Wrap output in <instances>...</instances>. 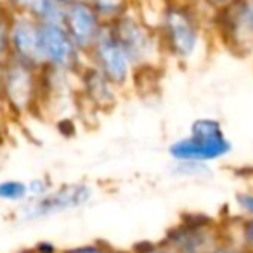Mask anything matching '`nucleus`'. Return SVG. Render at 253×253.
I'll list each match as a JSON object with an SVG mask.
<instances>
[{"mask_svg":"<svg viewBox=\"0 0 253 253\" xmlns=\"http://www.w3.org/2000/svg\"><path fill=\"white\" fill-rule=\"evenodd\" d=\"M153 26L167 63L193 64L211 43L207 14L194 0H162Z\"/></svg>","mask_w":253,"mask_h":253,"instance_id":"nucleus-1","label":"nucleus"},{"mask_svg":"<svg viewBox=\"0 0 253 253\" xmlns=\"http://www.w3.org/2000/svg\"><path fill=\"white\" fill-rule=\"evenodd\" d=\"M173 163H217L232 153V142L227 137L224 123L215 116L194 118L189 130L177 137L167 148Z\"/></svg>","mask_w":253,"mask_h":253,"instance_id":"nucleus-2","label":"nucleus"},{"mask_svg":"<svg viewBox=\"0 0 253 253\" xmlns=\"http://www.w3.org/2000/svg\"><path fill=\"white\" fill-rule=\"evenodd\" d=\"M0 109L12 120H26L42 113L40 68L18 59H4Z\"/></svg>","mask_w":253,"mask_h":253,"instance_id":"nucleus-3","label":"nucleus"},{"mask_svg":"<svg viewBox=\"0 0 253 253\" xmlns=\"http://www.w3.org/2000/svg\"><path fill=\"white\" fill-rule=\"evenodd\" d=\"M108 26L137 71L160 70L167 64L155 26L137 9Z\"/></svg>","mask_w":253,"mask_h":253,"instance_id":"nucleus-4","label":"nucleus"},{"mask_svg":"<svg viewBox=\"0 0 253 253\" xmlns=\"http://www.w3.org/2000/svg\"><path fill=\"white\" fill-rule=\"evenodd\" d=\"M211 43L238 57L253 56V30L248 21L245 0L231 4L207 16Z\"/></svg>","mask_w":253,"mask_h":253,"instance_id":"nucleus-5","label":"nucleus"},{"mask_svg":"<svg viewBox=\"0 0 253 253\" xmlns=\"http://www.w3.org/2000/svg\"><path fill=\"white\" fill-rule=\"evenodd\" d=\"M87 63L97 71H101L123 94L134 88L137 70L132 64L130 57L122 49L118 40L115 39L109 26H106V30L94 43V47L88 50Z\"/></svg>","mask_w":253,"mask_h":253,"instance_id":"nucleus-6","label":"nucleus"},{"mask_svg":"<svg viewBox=\"0 0 253 253\" xmlns=\"http://www.w3.org/2000/svg\"><path fill=\"white\" fill-rule=\"evenodd\" d=\"M42 68L77 75L87 64V56L71 40L63 23H40Z\"/></svg>","mask_w":253,"mask_h":253,"instance_id":"nucleus-7","label":"nucleus"},{"mask_svg":"<svg viewBox=\"0 0 253 253\" xmlns=\"http://www.w3.org/2000/svg\"><path fill=\"white\" fill-rule=\"evenodd\" d=\"M94 189L87 182H66L56 186L47 196L40 200L26 201L21 207V217L25 220H39L64 211L77 210L90 203Z\"/></svg>","mask_w":253,"mask_h":253,"instance_id":"nucleus-8","label":"nucleus"},{"mask_svg":"<svg viewBox=\"0 0 253 253\" xmlns=\"http://www.w3.org/2000/svg\"><path fill=\"white\" fill-rule=\"evenodd\" d=\"M77 104L94 113L111 111L123 92L118 90L101 71L85 64L77 73Z\"/></svg>","mask_w":253,"mask_h":253,"instance_id":"nucleus-9","label":"nucleus"},{"mask_svg":"<svg viewBox=\"0 0 253 253\" xmlns=\"http://www.w3.org/2000/svg\"><path fill=\"white\" fill-rule=\"evenodd\" d=\"M63 26L77 47L87 56L106 30V23L94 11L88 0H73L63 11Z\"/></svg>","mask_w":253,"mask_h":253,"instance_id":"nucleus-10","label":"nucleus"},{"mask_svg":"<svg viewBox=\"0 0 253 253\" xmlns=\"http://www.w3.org/2000/svg\"><path fill=\"white\" fill-rule=\"evenodd\" d=\"M211 224L213 220L205 213H186L179 225L167 232L163 246L177 253H205L210 246Z\"/></svg>","mask_w":253,"mask_h":253,"instance_id":"nucleus-11","label":"nucleus"},{"mask_svg":"<svg viewBox=\"0 0 253 253\" xmlns=\"http://www.w3.org/2000/svg\"><path fill=\"white\" fill-rule=\"evenodd\" d=\"M9 57L42 68L40 54V23L25 12H14L9 40Z\"/></svg>","mask_w":253,"mask_h":253,"instance_id":"nucleus-12","label":"nucleus"},{"mask_svg":"<svg viewBox=\"0 0 253 253\" xmlns=\"http://www.w3.org/2000/svg\"><path fill=\"white\" fill-rule=\"evenodd\" d=\"M94 11L101 16L106 25L118 21L126 12L134 11L141 0H88Z\"/></svg>","mask_w":253,"mask_h":253,"instance_id":"nucleus-13","label":"nucleus"},{"mask_svg":"<svg viewBox=\"0 0 253 253\" xmlns=\"http://www.w3.org/2000/svg\"><path fill=\"white\" fill-rule=\"evenodd\" d=\"M4 5H7L12 12H25L35 18L37 21H43L52 12V0H0Z\"/></svg>","mask_w":253,"mask_h":253,"instance_id":"nucleus-14","label":"nucleus"},{"mask_svg":"<svg viewBox=\"0 0 253 253\" xmlns=\"http://www.w3.org/2000/svg\"><path fill=\"white\" fill-rule=\"evenodd\" d=\"M0 201L5 203H23L28 201V186L21 179L0 180Z\"/></svg>","mask_w":253,"mask_h":253,"instance_id":"nucleus-15","label":"nucleus"},{"mask_svg":"<svg viewBox=\"0 0 253 253\" xmlns=\"http://www.w3.org/2000/svg\"><path fill=\"white\" fill-rule=\"evenodd\" d=\"M14 12L0 2V59L9 57V40H11V26Z\"/></svg>","mask_w":253,"mask_h":253,"instance_id":"nucleus-16","label":"nucleus"},{"mask_svg":"<svg viewBox=\"0 0 253 253\" xmlns=\"http://www.w3.org/2000/svg\"><path fill=\"white\" fill-rule=\"evenodd\" d=\"M28 186V201H33V200H40V198L47 196L50 191L54 189V182L50 180V177L47 175H42V177H33L26 182Z\"/></svg>","mask_w":253,"mask_h":253,"instance_id":"nucleus-17","label":"nucleus"},{"mask_svg":"<svg viewBox=\"0 0 253 253\" xmlns=\"http://www.w3.org/2000/svg\"><path fill=\"white\" fill-rule=\"evenodd\" d=\"M172 173L177 177H189V179H198V177H205L211 173L210 165H203V163H173Z\"/></svg>","mask_w":253,"mask_h":253,"instance_id":"nucleus-18","label":"nucleus"},{"mask_svg":"<svg viewBox=\"0 0 253 253\" xmlns=\"http://www.w3.org/2000/svg\"><path fill=\"white\" fill-rule=\"evenodd\" d=\"M236 203L248 217H253V191H243L236 194Z\"/></svg>","mask_w":253,"mask_h":253,"instance_id":"nucleus-19","label":"nucleus"},{"mask_svg":"<svg viewBox=\"0 0 253 253\" xmlns=\"http://www.w3.org/2000/svg\"><path fill=\"white\" fill-rule=\"evenodd\" d=\"M196 5L205 12V14H211V12L218 11V9L225 7L227 4H231L232 0H194Z\"/></svg>","mask_w":253,"mask_h":253,"instance_id":"nucleus-20","label":"nucleus"},{"mask_svg":"<svg viewBox=\"0 0 253 253\" xmlns=\"http://www.w3.org/2000/svg\"><path fill=\"white\" fill-rule=\"evenodd\" d=\"M243 238L248 245L253 246V217H246L245 224H243Z\"/></svg>","mask_w":253,"mask_h":253,"instance_id":"nucleus-21","label":"nucleus"},{"mask_svg":"<svg viewBox=\"0 0 253 253\" xmlns=\"http://www.w3.org/2000/svg\"><path fill=\"white\" fill-rule=\"evenodd\" d=\"M68 253H106V250L101 248L99 245H85V246H77V248L70 250Z\"/></svg>","mask_w":253,"mask_h":253,"instance_id":"nucleus-22","label":"nucleus"},{"mask_svg":"<svg viewBox=\"0 0 253 253\" xmlns=\"http://www.w3.org/2000/svg\"><path fill=\"white\" fill-rule=\"evenodd\" d=\"M35 253H56V246L49 241H40L35 246Z\"/></svg>","mask_w":253,"mask_h":253,"instance_id":"nucleus-23","label":"nucleus"},{"mask_svg":"<svg viewBox=\"0 0 253 253\" xmlns=\"http://www.w3.org/2000/svg\"><path fill=\"white\" fill-rule=\"evenodd\" d=\"M141 253H172V252H169L167 250V246H156V245H153L151 248H148L146 252H141Z\"/></svg>","mask_w":253,"mask_h":253,"instance_id":"nucleus-24","label":"nucleus"},{"mask_svg":"<svg viewBox=\"0 0 253 253\" xmlns=\"http://www.w3.org/2000/svg\"><path fill=\"white\" fill-rule=\"evenodd\" d=\"M211 253H245L241 250H236V248H229V246H222V248L213 250Z\"/></svg>","mask_w":253,"mask_h":253,"instance_id":"nucleus-25","label":"nucleus"},{"mask_svg":"<svg viewBox=\"0 0 253 253\" xmlns=\"http://www.w3.org/2000/svg\"><path fill=\"white\" fill-rule=\"evenodd\" d=\"M52 2H56L57 5H61V7H66L68 4H71L73 0H52Z\"/></svg>","mask_w":253,"mask_h":253,"instance_id":"nucleus-26","label":"nucleus"},{"mask_svg":"<svg viewBox=\"0 0 253 253\" xmlns=\"http://www.w3.org/2000/svg\"><path fill=\"white\" fill-rule=\"evenodd\" d=\"M2 71H4V59H0V87H2Z\"/></svg>","mask_w":253,"mask_h":253,"instance_id":"nucleus-27","label":"nucleus"},{"mask_svg":"<svg viewBox=\"0 0 253 253\" xmlns=\"http://www.w3.org/2000/svg\"><path fill=\"white\" fill-rule=\"evenodd\" d=\"M21 253H35V252H21Z\"/></svg>","mask_w":253,"mask_h":253,"instance_id":"nucleus-28","label":"nucleus"}]
</instances>
